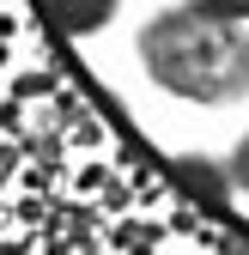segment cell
Instances as JSON below:
<instances>
[{
    "label": "cell",
    "instance_id": "1",
    "mask_svg": "<svg viewBox=\"0 0 249 255\" xmlns=\"http://www.w3.org/2000/svg\"><path fill=\"white\" fill-rule=\"evenodd\" d=\"M140 73L176 104L195 110H231L249 98V30L225 24L201 6H164L134 37Z\"/></svg>",
    "mask_w": 249,
    "mask_h": 255
},
{
    "label": "cell",
    "instance_id": "2",
    "mask_svg": "<svg viewBox=\"0 0 249 255\" xmlns=\"http://www.w3.org/2000/svg\"><path fill=\"white\" fill-rule=\"evenodd\" d=\"M37 12L61 43H85V37H104L116 24L122 0H37Z\"/></svg>",
    "mask_w": 249,
    "mask_h": 255
},
{
    "label": "cell",
    "instance_id": "3",
    "mask_svg": "<svg viewBox=\"0 0 249 255\" xmlns=\"http://www.w3.org/2000/svg\"><path fill=\"white\" fill-rule=\"evenodd\" d=\"M219 164H225V182H231V195H243V201H249V134H243V140H237V146L219 158Z\"/></svg>",
    "mask_w": 249,
    "mask_h": 255
},
{
    "label": "cell",
    "instance_id": "4",
    "mask_svg": "<svg viewBox=\"0 0 249 255\" xmlns=\"http://www.w3.org/2000/svg\"><path fill=\"white\" fill-rule=\"evenodd\" d=\"M189 6L213 12V18H225V24H249V0H189Z\"/></svg>",
    "mask_w": 249,
    "mask_h": 255
}]
</instances>
